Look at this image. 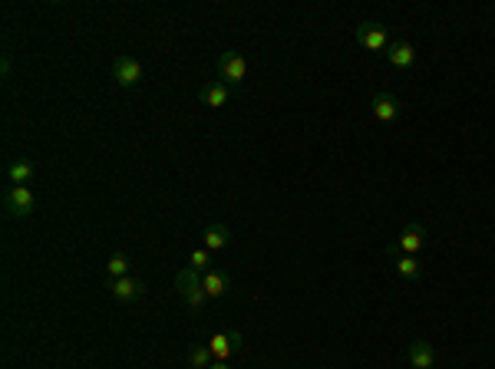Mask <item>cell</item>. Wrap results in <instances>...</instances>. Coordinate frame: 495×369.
Returning a JSON list of instances; mask_svg holds the SVG:
<instances>
[{
	"instance_id": "d6986e66",
	"label": "cell",
	"mask_w": 495,
	"mask_h": 369,
	"mask_svg": "<svg viewBox=\"0 0 495 369\" xmlns=\"http://www.w3.org/2000/svg\"><path fill=\"white\" fill-rule=\"evenodd\" d=\"M189 267H195L199 274H208L211 271V251H205V247H195L189 254Z\"/></svg>"
},
{
	"instance_id": "52a82bcc",
	"label": "cell",
	"mask_w": 495,
	"mask_h": 369,
	"mask_svg": "<svg viewBox=\"0 0 495 369\" xmlns=\"http://www.w3.org/2000/svg\"><path fill=\"white\" fill-rule=\"evenodd\" d=\"M383 57L390 59V67L410 69L413 63H416V50H413L410 40H393L390 47H386V53H383Z\"/></svg>"
},
{
	"instance_id": "277c9868",
	"label": "cell",
	"mask_w": 495,
	"mask_h": 369,
	"mask_svg": "<svg viewBox=\"0 0 495 369\" xmlns=\"http://www.w3.org/2000/svg\"><path fill=\"white\" fill-rule=\"evenodd\" d=\"M113 79L123 89H135V86L143 83V63L135 57H129V53H119L113 59Z\"/></svg>"
},
{
	"instance_id": "ba28073f",
	"label": "cell",
	"mask_w": 495,
	"mask_h": 369,
	"mask_svg": "<svg viewBox=\"0 0 495 369\" xmlns=\"http://www.w3.org/2000/svg\"><path fill=\"white\" fill-rule=\"evenodd\" d=\"M208 350L215 353V360H228L231 353H238L241 350V333L238 330H231V333H215L208 340Z\"/></svg>"
},
{
	"instance_id": "7a4b0ae2",
	"label": "cell",
	"mask_w": 495,
	"mask_h": 369,
	"mask_svg": "<svg viewBox=\"0 0 495 369\" xmlns=\"http://www.w3.org/2000/svg\"><path fill=\"white\" fill-rule=\"evenodd\" d=\"M353 37H357V43H360V47L370 50V53H386V47L393 43L390 33H386V27H383V23H377V20H363V23H357Z\"/></svg>"
},
{
	"instance_id": "6da1fadb",
	"label": "cell",
	"mask_w": 495,
	"mask_h": 369,
	"mask_svg": "<svg viewBox=\"0 0 495 369\" xmlns=\"http://www.w3.org/2000/svg\"><path fill=\"white\" fill-rule=\"evenodd\" d=\"M33 205H37V198H33L30 185H7V191H4V211L10 218H30Z\"/></svg>"
},
{
	"instance_id": "e0dca14e",
	"label": "cell",
	"mask_w": 495,
	"mask_h": 369,
	"mask_svg": "<svg viewBox=\"0 0 495 369\" xmlns=\"http://www.w3.org/2000/svg\"><path fill=\"white\" fill-rule=\"evenodd\" d=\"M189 363H191V369H208L215 363V353L208 350V343H195L189 350Z\"/></svg>"
},
{
	"instance_id": "9a60e30c",
	"label": "cell",
	"mask_w": 495,
	"mask_h": 369,
	"mask_svg": "<svg viewBox=\"0 0 495 369\" xmlns=\"http://www.w3.org/2000/svg\"><path fill=\"white\" fill-rule=\"evenodd\" d=\"M201 287V274L199 271H195V267H182L179 274H175V290H179L182 297H189V294H195V290H199Z\"/></svg>"
},
{
	"instance_id": "4fadbf2b",
	"label": "cell",
	"mask_w": 495,
	"mask_h": 369,
	"mask_svg": "<svg viewBox=\"0 0 495 369\" xmlns=\"http://www.w3.org/2000/svg\"><path fill=\"white\" fill-rule=\"evenodd\" d=\"M33 175H37V165H33L30 159H13L7 165V181L10 185H30Z\"/></svg>"
},
{
	"instance_id": "5bb4252c",
	"label": "cell",
	"mask_w": 495,
	"mask_h": 369,
	"mask_svg": "<svg viewBox=\"0 0 495 369\" xmlns=\"http://www.w3.org/2000/svg\"><path fill=\"white\" fill-rule=\"evenodd\" d=\"M201 241H205V251H221V247H228L231 241V227L228 225H208L205 227V234H201Z\"/></svg>"
},
{
	"instance_id": "8fae6325",
	"label": "cell",
	"mask_w": 495,
	"mask_h": 369,
	"mask_svg": "<svg viewBox=\"0 0 495 369\" xmlns=\"http://www.w3.org/2000/svg\"><path fill=\"white\" fill-rule=\"evenodd\" d=\"M201 287H205V294H208L211 300H218V297H225L231 290V277L225 274V271H215V267H211L208 274H201Z\"/></svg>"
},
{
	"instance_id": "30bf717a",
	"label": "cell",
	"mask_w": 495,
	"mask_h": 369,
	"mask_svg": "<svg viewBox=\"0 0 495 369\" xmlns=\"http://www.w3.org/2000/svg\"><path fill=\"white\" fill-rule=\"evenodd\" d=\"M400 251H406V254H419V247L426 244V227L419 225V221H410V225L400 231Z\"/></svg>"
},
{
	"instance_id": "8992f818",
	"label": "cell",
	"mask_w": 495,
	"mask_h": 369,
	"mask_svg": "<svg viewBox=\"0 0 495 369\" xmlns=\"http://www.w3.org/2000/svg\"><path fill=\"white\" fill-rule=\"evenodd\" d=\"M106 290H109L116 300L133 303V300H139V297L145 294V284H143V280H135V277H116V280L106 284Z\"/></svg>"
},
{
	"instance_id": "ac0fdd59",
	"label": "cell",
	"mask_w": 495,
	"mask_h": 369,
	"mask_svg": "<svg viewBox=\"0 0 495 369\" xmlns=\"http://www.w3.org/2000/svg\"><path fill=\"white\" fill-rule=\"evenodd\" d=\"M129 267H133L129 254H113L109 261H106V274H109V280H116V277H129Z\"/></svg>"
},
{
	"instance_id": "ffe728a7",
	"label": "cell",
	"mask_w": 495,
	"mask_h": 369,
	"mask_svg": "<svg viewBox=\"0 0 495 369\" xmlns=\"http://www.w3.org/2000/svg\"><path fill=\"white\" fill-rule=\"evenodd\" d=\"M208 369H228V363H221V360H215V363H211V366Z\"/></svg>"
},
{
	"instance_id": "2e32d148",
	"label": "cell",
	"mask_w": 495,
	"mask_h": 369,
	"mask_svg": "<svg viewBox=\"0 0 495 369\" xmlns=\"http://www.w3.org/2000/svg\"><path fill=\"white\" fill-rule=\"evenodd\" d=\"M396 274H400L403 280H419V277H423V267H419L416 254H403V257H396Z\"/></svg>"
},
{
	"instance_id": "3957f363",
	"label": "cell",
	"mask_w": 495,
	"mask_h": 369,
	"mask_svg": "<svg viewBox=\"0 0 495 369\" xmlns=\"http://www.w3.org/2000/svg\"><path fill=\"white\" fill-rule=\"evenodd\" d=\"M218 79L225 86H231V89H238L248 79V59L241 57L238 50H228V53L218 57Z\"/></svg>"
},
{
	"instance_id": "7c38bea8",
	"label": "cell",
	"mask_w": 495,
	"mask_h": 369,
	"mask_svg": "<svg viewBox=\"0 0 495 369\" xmlns=\"http://www.w3.org/2000/svg\"><path fill=\"white\" fill-rule=\"evenodd\" d=\"M433 363H436V350H433V343L413 340L410 343V366L413 369H433Z\"/></svg>"
},
{
	"instance_id": "5b68a950",
	"label": "cell",
	"mask_w": 495,
	"mask_h": 369,
	"mask_svg": "<svg viewBox=\"0 0 495 369\" xmlns=\"http://www.w3.org/2000/svg\"><path fill=\"white\" fill-rule=\"evenodd\" d=\"M370 109H373V115H377L380 123H396V119H400V113H403L400 99H396L393 93H373Z\"/></svg>"
},
{
	"instance_id": "9c48e42d",
	"label": "cell",
	"mask_w": 495,
	"mask_h": 369,
	"mask_svg": "<svg viewBox=\"0 0 495 369\" xmlns=\"http://www.w3.org/2000/svg\"><path fill=\"white\" fill-rule=\"evenodd\" d=\"M199 99L205 106H211V109H221V106H228V99H231V86H225L221 79H211V83H205L199 89Z\"/></svg>"
}]
</instances>
